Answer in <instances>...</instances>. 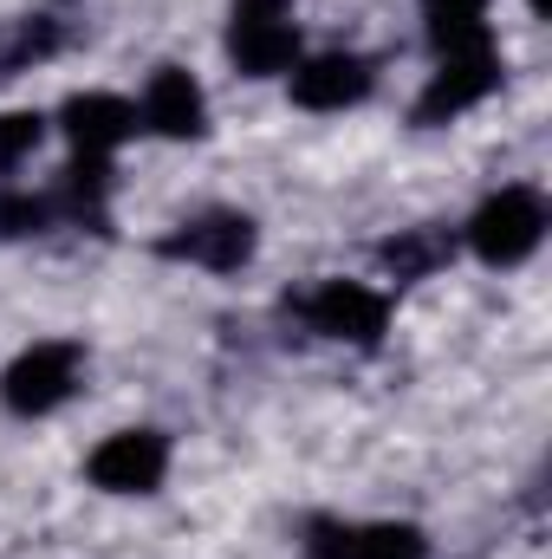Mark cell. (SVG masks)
Listing matches in <instances>:
<instances>
[{"label":"cell","mask_w":552,"mask_h":559,"mask_svg":"<svg viewBox=\"0 0 552 559\" xmlns=\"http://www.w3.org/2000/svg\"><path fill=\"white\" fill-rule=\"evenodd\" d=\"M371 92V59L358 52H319L305 66H292V105L305 111H345Z\"/></svg>","instance_id":"obj_8"},{"label":"cell","mask_w":552,"mask_h":559,"mask_svg":"<svg viewBox=\"0 0 552 559\" xmlns=\"http://www.w3.org/2000/svg\"><path fill=\"white\" fill-rule=\"evenodd\" d=\"M46 222H52V202H46V195H20V189H0V241L39 235Z\"/></svg>","instance_id":"obj_15"},{"label":"cell","mask_w":552,"mask_h":559,"mask_svg":"<svg viewBox=\"0 0 552 559\" xmlns=\"http://www.w3.org/2000/svg\"><path fill=\"white\" fill-rule=\"evenodd\" d=\"M39 138H46V118L39 111H0V176L20 169L39 150Z\"/></svg>","instance_id":"obj_14"},{"label":"cell","mask_w":552,"mask_h":559,"mask_svg":"<svg viewBox=\"0 0 552 559\" xmlns=\"http://www.w3.org/2000/svg\"><path fill=\"white\" fill-rule=\"evenodd\" d=\"M422 13H429V26L435 20H481L488 0H422Z\"/></svg>","instance_id":"obj_16"},{"label":"cell","mask_w":552,"mask_h":559,"mask_svg":"<svg viewBox=\"0 0 552 559\" xmlns=\"http://www.w3.org/2000/svg\"><path fill=\"white\" fill-rule=\"evenodd\" d=\"M455 254V241L442 235V228H410V235H397V241H384V267L397 280H416L429 274V267H442Z\"/></svg>","instance_id":"obj_13"},{"label":"cell","mask_w":552,"mask_h":559,"mask_svg":"<svg viewBox=\"0 0 552 559\" xmlns=\"http://www.w3.org/2000/svg\"><path fill=\"white\" fill-rule=\"evenodd\" d=\"M305 325L325 332V338H345V345H377L384 325H391V299L364 280H325L299 299Z\"/></svg>","instance_id":"obj_4"},{"label":"cell","mask_w":552,"mask_h":559,"mask_svg":"<svg viewBox=\"0 0 552 559\" xmlns=\"http://www.w3.org/2000/svg\"><path fill=\"white\" fill-rule=\"evenodd\" d=\"M228 52H235V66L248 79H274V72H286L299 59V26H292V13L286 20H235L228 26Z\"/></svg>","instance_id":"obj_11"},{"label":"cell","mask_w":552,"mask_h":559,"mask_svg":"<svg viewBox=\"0 0 552 559\" xmlns=\"http://www.w3.org/2000/svg\"><path fill=\"white\" fill-rule=\"evenodd\" d=\"M143 124L156 131V138H202L208 131V98H202V85L182 72V66H156V79H149V92H143Z\"/></svg>","instance_id":"obj_10"},{"label":"cell","mask_w":552,"mask_h":559,"mask_svg":"<svg viewBox=\"0 0 552 559\" xmlns=\"http://www.w3.org/2000/svg\"><path fill=\"white\" fill-rule=\"evenodd\" d=\"M59 131L72 138L79 156H111L118 143L137 131V105H131V98H118V92H79V98H65Z\"/></svg>","instance_id":"obj_7"},{"label":"cell","mask_w":552,"mask_h":559,"mask_svg":"<svg viewBox=\"0 0 552 559\" xmlns=\"http://www.w3.org/2000/svg\"><path fill=\"white\" fill-rule=\"evenodd\" d=\"M79 365H85V352L65 345V338L26 345V352L0 371V404H7L13 417H52V411L79 391Z\"/></svg>","instance_id":"obj_2"},{"label":"cell","mask_w":552,"mask_h":559,"mask_svg":"<svg viewBox=\"0 0 552 559\" xmlns=\"http://www.w3.org/2000/svg\"><path fill=\"white\" fill-rule=\"evenodd\" d=\"M461 235H468L475 261H488V267H520V261H533L540 241H547V195L527 189V182H514V189L488 195V202L468 215Z\"/></svg>","instance_id":"obj_1"},{"label":"cell","mask_w":552,"mask_h":559,"mask_svg":"<svg viewBox=\"0 0 552 559\" xmlns=\"http://www.w3.org/2000/svg\"><path fill=\"white\" fill-rule=\"evenodd\" d=\"M85 468H92V481L105 495H149L169 475V436L163 429H118V436H105L92 449Z\"/></svg>","instance_id":"obj_5"},{"label":"cell","mask_w":552,"mask_h":559,"mask_svg":"<svg viewBox=\"0 0 552 559\" xmlns=\"http://www.w3.org/2000/svg\"><path fill=\"white\" fill-rule=\"evenodd\" d=\"M312 559H429V540L410 521H377V527H312Z\"/></svg>","instance_id":"obj_9"},{"label":"cell","mask_w":552,"mask_h":559,"mask_svg":"<svg viewBox=\"0 0 552 559\" xmlns=\"http://www.w3.org/2000/svg\"><path fill=\"white\" fill-rule=\"evenodd\" d=\"M292 0H235V20H286Z\"/></svg>","instance_id":"obj_17"},{"label":"cell","mask_w":552,"mask_h":559,"mask_svg":"<svg viewBox=\"0 0 552 559\" xmlns=\"http://www.w3.org/2000/svg\"><path fill=\"white\" fill-rule=\"evenodd\" d=\"M527 7H533V13H547V0H527Z\"/></svg>","instance_id":"obj_18"},{"label":"cell","mask_w":552,"mask_h":559,"mask_svg":"<svg viewBox=\"0 0 552 559\" xmlns=\"http://www.w3.org/2000/svg\"><path fill=\"white\" fill-rule=\"evenodd\" d=\"M494 85H501V52H494V39H488V46H468V52H442V66L429 72V85H422V98H416V124H448V118L475 111Z\"/></svg>","instance_id":"obj_3"},{"label":"cell","mask_w":552,"mask_h":559,"mask_svg":"<svg viewBox=\"0 0 552 559\" xmlns=\"http://www.w3.org/2000/svg\"><path fill=\"white\" fill-rule=\"evenodd\" d=\"M254 222L248 215H202V222H182L176 235H163V261H189V267H208V274H235L254 261Z\"/></svg>","instance_id":"obj_6"},{"label":"cell","mask_w":552,"mask_h":559,"mask_svg":"<svg viewBox=\"0 0 552 559\" xmlns=\"http://www.w3.org/2000/svg\"><path fill=\"white\" fill-rule=\"evenodd\" d=\"M52 52H59V26H52V20H7V26H0V79L39 66V59H52Z\"/></svg>","instance_id":"obj_12"}]
</instances>
